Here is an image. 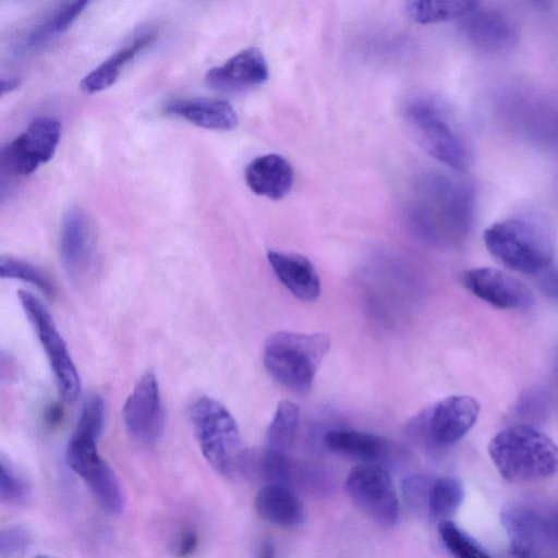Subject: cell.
I'll return each mask as SVG.
<instances>
[{
  "label": "cell",
  "mask_w": 558,
  "mask_h": 558,
  "mask_svg": "<svg viewBox=\"0 0 558 558\" xmlns=\"http://www.w3.org/2000/svg\"><path fill=\"white\" fill-rule=\"evenodd\" d=\"M488 453L501 477L511 483L544 480L558 472V445L531 425L505 427L490 439Z\"/></svg>",
  "instance_id": "cell-1"
},
{
  "label": "cell",
  "mask_w": 558,
  "mask_h": 558,
  "mask_svg": "<svg viewBox=\"0 0 558 558\" xmlns=\"http://www.w3.org/2000/svg\"><path fill=\"white\" fill-rule=\"evenodd\" d=\"M189 417L201 451L220 475L234 478L244 470L245 447L235 420L219 401L198 397L189 408Z\"/></svg>",
  "instance_id": "cell-2"
},
{
  "label": "cell",
  "mask_w": 558,
  "mask_h": 558,
  "mask_svg": "<svg viewBox=\"0 0 558 558\" xmlns=\"http://www.w3.org/2000/svg\"><path fill=\"white\" fill-rule=\"evenodd\" d=\"M329 347L330 339L324 333L279 331L265 342L264 364L282 386L307 391Z\"/></svg>",
  "instance_id": "cell-3"
},
{
  "label": "cell",
  "mask_w": 558,
  "mask_h": 558,
  "mask_svg": "<svg viewBox=\"0 0 558 558\" xmlns=\"http://www.w3.org/2000/svg\"><path fill=\"white\" fill-rule=\"evenodd\" d=\"M483 238L490 255L512 271L536 276L551 265L553 241L531 220L498 221L484 231Z\"/></svg>",
  "instance_id": "cell-4"
},
{
  "label": "cell",
  "mask_w": 558,
  "mask_h": 558,
  "mask_svg": "<svg viewBox=\"0 0 558 558\" xmlns=\"http://www.w3.org/2000/svg\"><path fill=\"white\" fill-rule=\"evenodd\" d=\"M405 119L416 142L435 159L464 171L471 163V150L447 113L436 102L415 99L405 108Z\"/></svg>",
  "instance_id": "cell-5"
},
{
  "label": "cell",
  "mask_w": 558,
  "mask_h": 558,
  "mask_svg": "<svg viewBox=\"0 0 558 558\" xmlns=\"http://www.w3.org/2000/svg\"><path fill=\"white\" fill-rule=\"evenodd\" d=\"M98 436L75 428L66 448V462L88 486L100 507L119 514L124 507L121 483L111 466L99 456Z\"/></svg>",
  "instance_id": "cell-6"
},
{
  "label": "cell",
  "mask_w": 558,
  "mask_h": 558,
  "mask_svg": "<svg viewBox=\"0 0 558 558\" xmlns=\"http://www.w3.org/2000/svg\"><path fill=\"white\" fill-rule=\"evenodd\" d=\"M20 303L44 349L62 398L73 402L81 391L78 372L47 307L31 292L19 290Z\"/></svg>",
  "instance_id": "cell-7"
},
{
  "label": "cell",
  "mask_w": 558,
  "mask_h": 558,
  "mask_svg": "<svg viewBox=\"0 0 558 558\" xmlns=\"http://www.w3.org/2000/svg\"><path fill=\"white\" fill-rule=\"evenodd\" d=\"M345 492L352 502L375 524L391 527L398 523L400 507L390 474L380 465L362 463L347 480Z\"/></svg>",
  "instance_id": "cell-8"
},
{
  "label": "cell",
  "mask_w": 558,
  "mask_h": 558,
  "mask_svg": "<svg viewBox=\"0 0 558 558\" xmlns=\"http://www.w3.org/2000/svg\"><path fill=\"white\" fill-rule=\"evenodd\" d=\"M480 405L470 396H450L423 410L410 422L420 439L444 448L459 441L476 423Z\"/></svg>",
  "instance_id": "cell-9"
},
{
  "label": "cell",
  "mask_w": 558,
  "mask_h": 558,
  "mask_svg": "<svg viewBox=\"0 0 558 558\" xmlns=\"http://www.w3.org/2000/svg\"><path fill=\"white\" fill-rule=\"evenodd\" d=\"M60 136L61 124L56 118L34 119L24 132L3 148V167L13 175H29L53 157Z\"/></svg>",
  "instance_id": "cell-10"
},
{
  "label": "cell",
  "mask_w": 558,
  "mask_h": 558,
  "mask_svg": "<svg viewBox=\"0 0 558 558\" xmlns=\"http://www.w3.org/2000/svg\"><path fill=\"white\" fill-rule=\"evenodd\" d=\"M122 418L129 435L137 442L153 446L163 429V409L158 380L147 371L135 383L122 408Z\"/></svg>",
  "instance_id": "cell-11"
},
{
  "label": "cell",
  "mask_w": 558,
  "mask_h": 558,
  "mask_svg": "<svg viewBox=\"0 0 558 558\" xmlns=\"http://www.w3.org/2000/svg\"><path fill=\"white\" fill-rule=\"evenodd\" d=\"M462 284L473 295L496 308H526L533 302L525 284L497 268L481 267L466 270L462 275Z\"/></svg>",
  "instance_id": "cell-12"
},
{
  "label": "cell",
  "mask_w": 558,
  "mask_h": 558,
  "mask_svg": "<svg viewBox=\"0 0 558 558\" xmlns=\"http://www.w3.org/2000/svg\"><path fill=\"white\" fill-rule=\"evenodd\" d=\"M269 76L266 59L256 47L246 48L223 64L210 68L205 84L219 92H244L264 84Z\"/></svg>",
  "instance_id": "cell-13"
},
{
  "label": "cell",
  "mask_w": 558,
  "mask_h": 558,
  "mask_svg": "<svg viewBox=\"0 0 558 558\" xmlns=\"http://www.w3.org/2000/svg\"><path fill=\"white\" fill-rule=\"evenodd\" d=\"M460 27L474 48L487 53L510 50L519 36L514 24L505 14L481 7L460 19Z\"/></svg>",
  "instance_id": "cell-14"
},
{
  "label": "cell",
  "mask_w": 558,
  "mask_h": 558,
  "mask_svg": "<svg viewBox=\"0 0 558 558\" xmlns=\"http://www.w3.org/2000/svg\"><path fill=\"white\" fill-rule=\"evenodd\" d=\"M165 112L181 118L198 128L230 131L236 128L239 118L232 105L225 99L192 98L168 102Z\"/></svg>",
  "instance_id": "cell-15"
},
{
  "label": "cell",
  "mask_w": 558,
  "mask_h": 558,
  "mask_svg": "<svg viewBox=\"0 0 558 558\" xmlns=\"http://www.w3.org/2000/svg\"><path fill=\"white\" fill-rule=\"evenodd\" d=\"M267 258L276 277L296 299L312 302L319 296V276L305 256L269 251Z\"/></svg>",
  "instance_id": "cell-16"
},
{
  "label": "cell",
  "mask_w": 558,
  "mask_h": 558,
  "mask_svg": "<svg viewBox=\"0 0 558 558\" xmlns=\"http://www.w3.org/2000/svg\"><path fill=\"white\" fill-rule=\"evenodd\" d=\"M90 251L88 219L82 209L71 208L63 216L59 240L60 259L66 272L80 275L88 264Z\"/></svg>",
  "instance_id": "cell-17"
},
{
  "label": "cell",
  "mask_w": 558,
  "mask_h": 558,
  "mask_svg": "<svg viewBox=\"0 0 558 558\" xmlns=\"http://www.w3.org/2000/svg\"><path fill=\"white\" fill-rule=\"evenodd\" d=\"M244 178L252 192L277 201L291 190L294 173L283 157L268 154L252 160L245 169Z\"/></svg>",
  "instance_id": "cell-18"
},
{
  "label": "cell",
  "mask_w": 558,
  "mask_h": 558,
  "mask_svg": "<svg viewBox=\"0 0 558 558\" xmlns=\"http://www.w3.org/2000/svg\"><path fill=\"white\" fill-rule=\"evenodd\" d=\"M255 509L264 520L282 527L300 525L305 515L300 499L280 483H268L258 490Z\"/></svg>",
  "instance_id": "cell-19"
},
{
  "label": "cell",
  "mask_w": 558,
  "mask_h": 558,
  "mask_svg": "<svg viewBox=\"0 0 558 558\" xmlns=\"http://www.w3.org/2000/svg\"><path fill=\"white\" fill-rule=\"evenodd\" d=\"M324 441L330 451L364 463L379 464L390 450L386 439L359 430L332 429L325 434Z\"/></svg>",
  "instance_id": "cell-20"
},
{
  "label": "cell",
  "mask_w": 558,
  "mask_h": 558,
  "mask_svg": "<svg viewBox=\"0 0 558 558\" xmlns=\"http://www.w3.org/2000/svg\"><path fill=\"white\" fill-rule=\"evenodd\" d=\"M501 520L511 553L515 556L536 555L547 532L541 519L526 508L510 507L504 510Z\"/></svg>",
  "instance_id": "cell-21"
},
{
  "label": "cell",
  "mask_w": 558,
  "mask_h": 558,
  "mask_svg": "<svg viewBox=\"0 0 558 558\" xmlns=\"http://www.w3.org/2000/svg\"><path fill=\"white\" fill-rule=\"evenodd\" d=\"M156 38V33L147 32L136 37L130 45L113 52L82 78L80 83L81 90L86 95H93L109 88L116 83L123 68L133 60L138 52L151 45Z\"/></svg>",
  "instance_id": "cell-22"
},
{
  "label": "cell",
  "mask_w": 558,
  "mask_h": 558,
  "mask_svg": "<svg viewBox=\"0 0 558 558\" xmlns=\"http://www.w3.org/2000/svg\"><path fill=\"white\" fill-rule=\"evenodd\" d=\"M482 0H405L409 15L418 24H435L462 19L481 5Z\"/></svg>",
  "instance_id": "cell-23"
},
{
  "label": "cell",
  "mask_w": 558,
  "mask_h": 558,
  "mask_svg": "<svg viewBox=\"0 0 558 558\" xmlns=\"http://www.w3.org/2000/svg\"><path fill=\"white\" fill-rule=\"evenodd\" d=\"M299 422V407L291 401L282 400L266 432V450L287 453L295 437Z\"/></svg>",
  "instance_id": "cell-24"
},
{
  "label": "cell",
  "mask_w": 558,
  "mask_h": 558,
  "mask_svg": "<svg viewBox=\"0 0 558 558\" xmlns=\"http://www.w3.org/2000/svg\"><path fill=\"white\" fill-rule=\"evenodd\" d=\"M464 489L454 477L442 476L433 480L428 493L427 512L437 521L450 519L461 506Z\"/></svg>",
  "instance_id": "cell-25"
},
{
  "label": "cell",
  "mask_w": 558,
  "mask_h": 558,
  "mask_svg": "<svg viewBox=\"0 0 558 558\" xmlns=\"http://www.w3.org/2000/svg\"><path fill=\"white\" fill-rule=\"evenodd\" d=\"M439 535L445 547L458 558L489 557L473 538L456 525L450 519L439 521Z\"/></svg>",
  "instance_id": "cell-26"
},
{
  "label": "cell",
  "mask_w": 558,
  "mask_h": 558,
  "mask_svg": "<svg viewBox=\"0 0 558 558\" xmlns=\"http://www.w3.org/2000/svg\"><path fill=\"white\" fill-rule=\"evenodd\" d=\"M92 1L93 0H71L66 2L29 36V44L34 45L50 35L62 34L68 31Z\"/></svg>",
  "instance_id": "cell-27"
},
{
  "label": "cell",
  "mask_w": 558,
  "mask_h": 558,
  "mask_svg": "<svg viewBox=\"0 0 558 558\" xmlns=\"http://www.w3.org/2000/svg\"><path fill=\"white\" fill-rule=\"evenodd\" d=\"M0 276L32 283L46 295L54 294V287L49 277L41 269L27 262L12 257H1Z\"/></svg>",
  "instance_id": "cell-28"
},
{
  "label": "cell",
  "mask_w": 558,
  "mask_h": 558,
  "mask_svg": "<svg viewBox=\"0 0 558 558\" xmlns=\"http://www.w3.org/2000/svg\"><path fill=\"white\" fill-rule=\"evenodd\" d=\"M0 498L11 506H22L31 498V487L3 454L0 461Z\"/></svg>",
  "instance_id": "cell-29"
},
{
  "label": "cell",
  "mask_w": 558,
  "mask_h": 558,
  "mask_svg": "<svg viewBox=\"0 0 558 558\" xmlns=\"http://www.w3.org/2000/svg\"><path fill=\"white\" fill-rule=\"evenodd\" d=\"M31 545L32 534L25 526H8L0 532L1 558L21 557L27 551Z\"/></svg>",
  "instance_id": "cell-30"
},
{
  "label": "cell",
  "mask_w": 558,
  "mask_h": 558,
  "mask_svg": "<svg viewBox=\"0 0 558 558\" xmlns=\"http://www.w3.org/2000/svg\"><path fill=\"white\" fill-rule=\"evenodd\" d=\"M263 473L268 483L284 484L290 473L287 453L266 450L263 458Z\"/></svg>",
  "instance_id": "cell-31"
},
{
  "label": "cell",
  "mask_w": 558,
  "mask_h": 558,
  "mask_svg": "<svg viewBox=\"0 0 558 558\" xmlns=\"http://www.w3.org/2000/svg\"><path fill=\"white\" fill-rule=\"evenodd\" d=\"M432 481L421 475H413L403 483V493L410 506L415 509L426 508Z\"/></svg>",
  "instance_id": "cell-32"
},
{
  "label": "cell",
  "mask_w": 558,
  "mask_h": 558,
  "mask_svg": "<svg viewBox=\"0 0 558 558\" xmlns=\"http://www.w3.org/2000/svg\"><path fill=\"white\" fill-rule=\"evenodd\" d=\"M536 276L539 289L547 296L558 301V269L549 265Z\"/></svg>",
  "instance_id": "cell-33"
},
{
  "label": "cell",
  "mask_w": 558,
  "mask_h": 558,
  "mask_svg": "<svg viewBox=\"0 0 558 558\" xmlns=\"http://www.w3.org/2000/svg\"><path fill=\"white\" fill-rule=\"evenodd\" d=\"M22 84L20 76H11L1 80V95H5L19 88Z\"/></svg>",
  "instance_id": "cell-34"
},
{
  "label": "cell",
  "mask_w": 558,
  "mask_h": 558,
  "mask_svg": "<svg viewBox=\"0 0 558 558\" xmlns=\"http://www.w3.org/2000/svg\"><path fill=\"white\" fill-rule=\"evenodd\" d=\"M196 542L197 538L194 533H185L180 541L179 550L181 551L182 555H185L193 550V548L196 545Z\"/></svg>",
  "instance_id": "cell-35"
},
{
  "label": "cell",
  "mask_w": 558,
  "mask_h": 558,
  "mask_svg": "<svg viewBox=\"0 0 558 558\" xmlns=\"http://www.w3.org/2000/svg\"><path fill=\"white\" fill-rule=\"evenodd\" d=\"M62 416L61 409L58 405H52L47 412V421L49 424L54 425L59 423Z\"/></svg>",
  "instance_id": "cell-36"
}]
</instances>
